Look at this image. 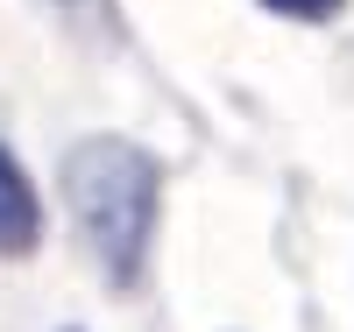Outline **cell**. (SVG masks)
I'll list each match as a JSON object with an SVG mask.
<instances>
[{
  "label": "cell",
  "mask_w": 354,
  "mask_h": 332,
  "mask_svg": "<svg viewBox=\"0 0 354 332\" xmlns=\"http://www.w3.org/2000/svg\"><path fill=\"white\" fill-rule=\"evenodd\" d=\"M57 191H64L85 262L121 297H135L156 255V226H163V163L128 135H85L57 163Z\"/></svg>",
  "instance_id": "obj_1"
},
{
  "label": "cell",
  "mask_w": 354,
  "mask_h": 332,
  "mask_svg": "<svg viewBox=\"0 0 354 332\" xmlns=\"http://www.w3.org/2000/svg\"><path fill=\"white\" fill-rule=\"evenodd\" d=\"M43 248V191L15 141H0V262H28Z\"/></svg>",
  "instance_id": "obj_2"
},
{
  "label": "cell",
  "mask_w": 354,
  "mask_h": 332,
  "mask_svg": "<svg viewBox=\"0 0 354 332\" xmlns=\"http://www.w3.org/2000/svg\"><path fill=\"white\" fill-rule=\"evenodd\" d=\"M262 14H277V21H290V28H326V21H340L354 0H255Z\"/></svg>",
  "instance_id": "obj_3"
},
{
  "label": "cell",
  "mask_w": 354,
  "mask_h": 332,
  "mask_svg": "<svg viewBox=\"0 0 354 332\" xmlns=\"http://www.w3.org/2000/svg\"><path fill=\"white\" fill-rule=\"evenodd\" d=\"M50 8L64 14L71 28H85V36H100V28L113 36V0H50Z\"/></svg>",
  "instance_id": "obj_4"
},
{
  "label": "cell",
  "mask_w": 354,
  "mask_h": 332,
  "mask_svg": "<svg viewBox=\"0 0 354 332\" xmlns=\"http://www.w3.org/2000/svg\"><path fill=\"white\" fill-rule=\"evenodd\" d=\"M64 332H78V325H64Z\"/></svg>",
  "instance_id": "obj_5"
}]
</instances>
